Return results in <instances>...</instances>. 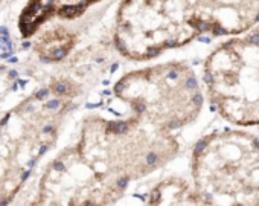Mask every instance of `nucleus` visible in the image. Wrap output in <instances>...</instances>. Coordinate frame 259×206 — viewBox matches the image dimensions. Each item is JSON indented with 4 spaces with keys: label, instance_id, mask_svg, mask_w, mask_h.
I'll use <instances>...</instances> for the list:
<instances>
[{
    "label": "nucleus",
    "instance_id": "39448f33",
    "mask_svg": "<svg viewBox=\"0 0 259 206\" xmlns=\"http://www.w3.org/2000/svg\"><path fill=\"white\" fill-rule=\"evenodd\" d=\"M34 112H16L8 116L5 124H0V156L4 167V191H13L19 186L20 179L28 174L49 142L52 135V124H41L43 119L32 121Z\"/></svg>",
    "mask_w": 259,
    "mask_h": 206
},
{
    "label": "nucleus",
    "instance_id": "f03ea898",
    "mask_svg": "<svg viewBox=\"0 0 259 206\" xmlns=\"http://www.w3.org/2000/svg\"><path fill=\"white\" fill-rule=\"evenodd\" d=\"M204 86L218 115L238 127L259 126V25L232 35L204 63Z\"/></svg>",
    "mask_w": 259,
    "mask_h": 206
},
{
    "label": "nucleus",
    "instance_id": "0eeeda50",
    "mask_svg": "<svg viewBox=\"0 0 259 206\" xmlns=\"http://www.w3.org/2000/svg\"><path fill=\"white\" fill-rule=\"evenodd\" d=\"M157 203L166 204H201L192 183L172 179L157 188Z\"/></svg>",
    "mask_w": 259,
    "mask_h": 206
},
{
    "label": "nucleus",
    "instance_id": "20e7f679",
    "mask_svg": "<svg viewBox=\"0 0 259 206\" xmlns=\"http://www.w3.org/2000/svg\"><path fill=\"white\" fill-rule=\"evenodd\" d=\"M198 35L186 0H125L117 16L116 40L130 58H153Z\"/></svg>",
    "mask_w": 259,
    "mask_h": 206
},
{
    "label": "nucleus",
    "instance_id": "7ed1b4c3",
    "mask_svg": "<svg viewBox=\"0 0 259 206\" xmlns=\"http://www.w3.org/2000/svg\"><path fill=\"white\" fill-rule=\"evenodd\" d=\"M116 92L132 104L141 121L168 133L195 121L204 99L197 75L180 63L130 73L120 79Z\"/></svg>",
    "mask_w": 259,
    "mask_h": 206
},
{
    "label": "nucleus",
    "instance_id": "f257e3e1",
    "mask_svg": "<svg viewBox=\"0 0 259 206\" xmlns=\"http://www.w3.org/2000/svg\"><path fill=\"white\" fill-rule=\"evenodd\" d=\"M191 171L201 204H259V139L245 130L204 136L194 148Z\"/></svg>",
    "mask_w": 259,
    "mask_h": 206
},
{
    "label": "nucleus",
    "instance_id": "423d86ee",
    "mask_svg": "<svg viewBox=\"0 0 259 206\" xmlns=\"http://www.w3.org/2000/svg\"><path fill=\"white\" fill-rule=\"evenodd\" d=\"M197 32L238 35L259 25V0H186Z\"/></svg>",
    "mask_w": 259,
    "mask_h": 206
}]
</instances>
